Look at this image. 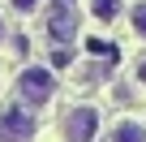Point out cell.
<instances>
[{
  "label": "cell",
  "instance_id": "6da1fadb",
  "mask_svg": "<svg viewBox=\"0 0 146 142\" xmlns=\"http://www.w3.org/2000/svg\"><path fill=\"white\" fill-rule=\"evenodd\" d=\"M13 91H17V103L39 112L56 99V69L52 65H26L22 73L13 78Z\"/></svg>",
  "mask_w": 146,
  "mask_h": 142
},
{
  "label": "cell",
  "instance_id": "7a4b0ae2",
  "mask_svg": "<svg viewBox=\"0 0 146 142\" xmlns=\"http://www.w3.org/2000/svg\"><path fill=\"white\" fill-rule=\"evenodd\" d=\"M99 108L95 103H78V108H69L60 116V138L64 142H95L99 138Z\"/></svg>",
  "mask_w": 146,
  "mask_h": 142
},
{
  "label": "cell",
  "instance_id": "3957f363",
  "mask_svg": "<svg viewBox=\"0 0 146 142\" xmlns=\"http://www.w3.org/2000/svg\"><path fill=\"white\" fill-rule=\"evenodd\" d=\"M82 30V17H78V5L73 0H52V9H47V35L56 43H73Z\"/></svg>",
  "mask_w": 146,
  "mask_h": 142
},
{
  "label": "cell",
  "instance_id": "277c9868",
  "mask_svg": "<svg viewBox=\"0 0 146 142\" xmlns=\"http://www.w3.org/2000/svg\"><path fill=\"white\" fill-rule=\"evenodd\" d=\"M35 138V112L22 103L0 108V142H30Z\"/></svg>",
  "mask_w": 146,
  "mask_h": 142
},
{
  "label": "cell",
  "instance_id": "5b68a950",
  "mask_svg": "<svg viewBox=\"0 0 146 142\" xmlns=\"http://www.w3.org/2000/svg\"><path fill=\"white\" fill-rule=\"evenodd\" d=\"M108 138H112V142H146V125H142L137 116H120Z\"/></svg>",
  "mask_w": 146,
  "mask_h": 142
},
{
  "label": "cell",
  "instance_id": "8992f818",
  "mask_svg": "<svg viewBox=\"0 0 146 142\" xmlns=\"http://www.w3.org/2000/svg\"><path fill=\"white\" fill-rule=\"evenodd\" d=\"M86 9H90L95 22H116L125 13V0H86Z\"/></svg>",
  "mask_w": 146,
  "mask_h": 142
},
{
  "label": "cell",
  "instance_id": "52a82bcc",
  "mask_svg": "<svg viewBox=\"0 0 146 142\" xmlns=\"http://www.w3.org/2000/svg\"><path fill=\"white\" fill-rule=\"evenodd\" d=\"M129 30H133V39H142V43H146V0L129 5Z\"/></svg>",
  "mask_w": 146,
  "mask_h": 142
},
{
  "label": "cell",
  "instance_id": "ba28073f",
  "mask_svg": "<svg viewBox=\"0 0 146 142\" xmlns=\"http://www.w3.org/2000/svg\"><path fill=\"white\" fill-rule=\"evenodd\" d=\"M69 65H73V52L69 47H56L52 52V69H69Z\"/></svg>",
  "mask_w": 146,
  "mask_h": 142
},
{
  "label": "cell",
  "instance_id": "9c48e42d",
  "mask_svg": "<svg viewBox=\"0 0 146 142\" xmlns=\"http://www.w3.org/2000/svg\"><path fill=\"white\" fill-rule=\"evenodd\" d=\"M9 5H13V13H39L43 0H9Z\"/></svg>",
  "mask_w": 146,
  "mask_h": 142
},
{
  "label": "cell",
  "instance_id": "30bf717a",
  "mask_svg": "<svg viewBox=\"0 0 146 142\" xmlns=\"http://www.w3.org/2000/svg\"><path fill=\"white\" fill-rule=\"evenodd\" d=\"M133 82H137V86H146V56L133 65Z\"/></svg>",
  "mask_w": 146,
  "mask_h": 142
},
{
  "label": "cell",
  "instance_id": "8fae6325",
  "mask_svg": "<svg viewBox=\"0 0 146 142\" xmlns=\"http://www.w3.org/2000/svg\"><path fill=\"white\" fill-rule=\"evenodd\" d=\"M9 43V26H5V13H0V47Z\"/></svg>",
  "mask_w": 146,
  "mask_h": 142
}]
</instances>
